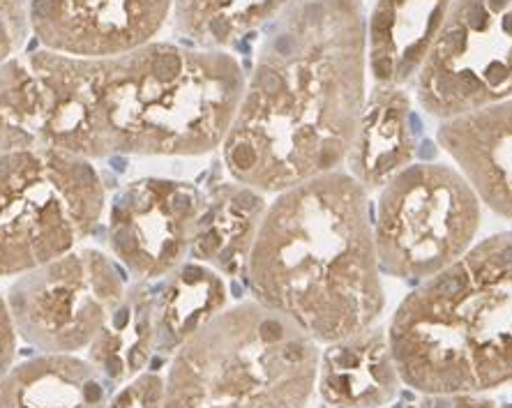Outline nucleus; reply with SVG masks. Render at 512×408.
Wrapping results in <instances>:
<instances>
[{
	"label": "nucleus",
	"instance_id": "6",
	"mask_svg": "<svg viewBox=\"0 0 512 408\" xmlns=\"http://www.w3.org/2000/svg\"><path fill=\"white\" fill-rule=\"evenodd\" d=\"M93 162L60 150L0 153V277H19L77 249L104 213Z\"/></svg>",
	"mask_w": 512,
	"mask_h": 408
},
{
	"label": "nucleus",
	"instance_id": "13",
	"mask_svg": "<svg viewBox=\"0 0 512 408\" xmlns=\"http://www.w3.org/2000/svg\"><path fill=\"white\" fill-rule=\"evenodd\" d=\"M453 0H376L367 17V72L374 83L416 81Z\"/></svg>",
	"mask_w": 512,
	"mask_h": 408
},
{
	"label": "nucleus",
	"instance_id": "15",
	"mask_svg": "<svg viewBox=\"0 0 512 408\" xmlns=\"http://www.w3.org/2000/svg\"><path fill=\"white\" fill-rule=\"evenodd\" d=\"M399 381L388 330L370 326L319 353L316 390L330 408H381L393 402Z\"/></svg>",
	"mask_w": 512,
	"mask_h": 408
},
{
	"label": "nucleus",
	"instance_id": "4",
	"mask_svg": "<svg viewBox=\"0 0 512 408\" xmlns=\"http://www.w3.org/2000/svg\"><path fill=\"white\" fill-rule=\"evenodd\" d=\"M397 372L418 392L480 395L512 381V231L471 245L420 282L388 328Z\"/></svg>",
	"mask_w": 512,
	"mask_h": 408
},
{
	"label": "nucleus",
	"instance_id": "16",
	"mask_svg": "<svg viewBox=\"0 0 512 408\" xmlns=\"http://www.w3.org/2000/svg\"><path fill=\"white\" fill-rule=\"evenodd\" d=\"M266 210L263 192L238 180L210 187L203 194L190 254L224 277H245Z\"/></svg>",
	"mask_w": 512,
	"mask_h": 408
},
{
	"label": "nucleus",
	"instance_id": "11",
	"mask_svg": "<svg viewBox=\"0 0 512 408\" xmlns=\"http://www.w3.org/2000/svg\"><path fill=\"white\" fill-rule=\"evenodd\" d=\"M173 0H28L30 33L42 49L109 58L155 42Z\"/></svg>",
	"mask_w": 512,
	"mask_h": 408
},
{
	"label": "nucleus",
	"instance_id": "2",
	"mask_svg": "<svg viewBox=\"0 0 512 408\" xmlns=\"http://www.w3.org/2000/svg\"><path fill=\"white\" fill-rule=\"evenodd\" d=\"M363 0H296L268 26L222 141L233 180L277 194L346 162L367 97Z\"/></svg>",
	"mask_w": 512,
	"mask_h": 408
},
{
	"label": "nucleus",
	"instance_id": "22",
	"mask_svg": "<svg viewBox=\"0 0 512 408\" xmlns=\"http://www.w3.org/2000/svg\"><path fill=\"white\" fill-rule=\"evenodd\" d=\"M104 408H164V379L141 372L109 397Z\"/></svg>",
	"mask_w": 512,
	"mask_h": 408
},
{
	"label": "nucleus",
	"instance_id": "1",
	"mask_svg": "<svg viewBox=\"0 0 512 408\" xmlns=\"http://www.w3.org/2000/svg\"><path fill=\"white\" fill-rule=\"evenodd\" d=\"M245 72L229 51L150 42L109 58L37 49L0 65V153L194 157L220 148Z\"/></svg>",
	"mask_w": 512,
	"mask_h": 408
},
{
	"label": "nucleus",
	"instance_id": "7",
	"mask_svg": "<svg viewBox=\"0 0 512 408\" xmlns=\"http://www.w3.org/2000/svg\"><path fill=\"white\" fill-rule=\"evenodd\" d=\"M480 199L446 164H411L381 187L372 231L381 270L425 279L448 268L473 245Z\"/></svg>",
	"mask_w": 512,
	"mask_h": 408
},
{
	"label": "nucleus",
	"instance_id": "8",
	"mask_svg": "<svg viewBox=\"0 0 512 408\" xmlns=\"http://www.w3.org/2000/svg\"><path fill=\"white\" fill-rule=\"evenodd\" d=\"M125 291L107 254L77 247L19 275L5 300L26 344L42 353H79L107 326Z\"/></svg>",
	"mask_w": 512,
	"mask_h": 408
},
{
	"label": "nucleus",
	"instance_id": "20",
	"mask_svg": "<svg viewBox=\"0 0 512 408\" xmlns=\"http://www.w3.org/2000/svg\"><path fill=\"white\" fill-rule=\"evenodd\" d=\"M296 0H173V28L190 47L227 51L275 24Z\"/></svg>",
	"mask_w": 512,
	"mask_h": 408
},
{
	"label": "nucleus",
	"instance_id": "10",
	"mask_svg": "<svg viewBox=\"0 0 512 408\" xmlns=\"http://www.w3.org/2000/svg\"><path fill=\"white\" fill-rule=\"evenodd\" d=\"M201 206L203 194L192 183L134 180L111 203V252L137 279H162L190 256Z\"/></svg>",
	"mask_w": 512,
	"mask_h": 408
},
{
	"label": "nucleus",
	"instance_id": "3",
	"mask_svg": "<svg viewBox=\"0 0 512 408\" xmlns=\"http://www.w3.org/2000/svg\"><path fill=\"white\" fill-rule=\"evenodd\" d=\"M245 277L256 302L316 344L374 326L386 296L367 192L344 171L277 192Z\"/></svg>",
	"mask_w": 512,
	"mask_h": 408
},
{
	"label": "nucleus",
	"instance_id": "17",
	"mask_svg": "<svg viewBox=\"0 0 512 408\" xmlns=\"http://www.w3.org/2000/svg\"><path fill=\"white\" fill-rule=\"evenodd\" d=\"M107 379L77 353H42L0 379V408H104Z\"/></svg>",
	"mask_w": 512,
	"mask_h": 408
},
{
	"label": "nucleus",
	"instance_id": "14",
	"mask_svg": "<svg viewBox=\"0 0 512 408\" xmlns=\"http://www.w3.org/2000/svg\"><path fill=\"white\" fill-rule=\"evenodd\" d=\"M416 132L411 120V97L404 86L374 83L346 155L349 176L365 192H376L416 160Z\"/></svg>",
	"mask_w": 512,
	"mask_h": 408
},
{
	"label": "nucleus",
	"instance_id": "12",
	"mask_svg": "<svg viewBox=\"0 0 512 408\" xmlns=\"http://www.w3.org/2000/svg\"><path fill=\"white\" fill-rule=\"evenodd\" d=\"M436 136L480 203L512 219V97L441 120Z\"/></svg>",
	"mask_w": 512,
	"mask_h": 408
},
{
	"label": "nucleus",
	"instance_id": "5",
	"mask_svg": "<svg viewBox=\"0 0 512 408\" xmlns=\"http://www.w3.org/2000/svg\"><path fill=\"white\" fill-rule=\"evenodd\" d=\"M319 349L296 323L240 302L173 351L164 408H305Z\"/></svg>",
	"mask_w": 512,
	"mask_h": 408
},
{
	"label": "nucleus",
	"instance_id": "23",
	"mask_svg": "<svg viewBox=\"0 0 512 408\" xmlns=\"http://www.w3.org/2000/svg\"><path fill=\"white\" fill-rule=\"evenodd\" d=\"M406 408H496L494 402L471 392H423V399Z\"/></svg>",
	"mask_w": 512,
	"mask_h": 408
},
{
	"label": "nucleus",
	"instance_id": "19",
	"mask_svg": "<svg viewBox=\"0 0 512 408\" xmlns=\"http://www.w3.org/2000/svg\"><path fill=\"white\" fill-rule=\"evenodd\" d=\"M155 291L157 351L173 353L194 332L227 309L229 291L222 275L203 263H180Z\"/></svg>",
	"mask_w": 512,
	"mask_h": 408
},
{
	"label": "nucleus",
	"instance_id": "24",
	"mask_svg": "<svg viewBox=\"0 0 512 408\" xmlns=\"http://www.w3.org/2000/svg\"><path fill=\"white\" fill-rule=\"evenodd\" d=\"M17 330H14V321L10 309H7V300L0 296V379L7 374V369L14 365L17 358Z\"/></svg>",
	"mask_w": 512,
	"mask_h": 408
},
{
	"label": "nucleus",
	"instance_id": "18",
	"mask_svg": "<svg viewBox=\"0 0 512 408\" xmlns=\"http://www.w3.org/2000/svg\"><path fill=\"white\" fill-rule=\"evenodd\" d=\"M155 351V291L146 284H134L125 291L107 326L90 342L86 360L109 383H127L148 367Z\"/></svg>",
	"mask_w": 512,
	"mask_h": 408
},
{
	"label": "nucleus",
	"instance_id": "9",
	"mask_svg": "<svg viewBox=\"0 0 512 408\" xmlns=\"http://www.w3.org/2000/svg\"><path fill=\"white\" fill-rule=\"evenodd\" d=\"M413 83L439 120L512 97V0H453Z\"/></svg>",
	"mask_w": 512,
	"mask_h": 408
},
{
	"label": "nucleus",
	"instance_id": "21",
	"mask_svg": "<svg viewBox=\"0 0 512 408\" xmlns=\"http://www.w3.org/2000/svg\"><path fill=\"white\" fill-rule=\"evenodd\" d=\"M28 35V0H0V65L21 54Z\"/></svg>",
	"mask_w": 512,
	"mask_h": 408
}]
</instances>
